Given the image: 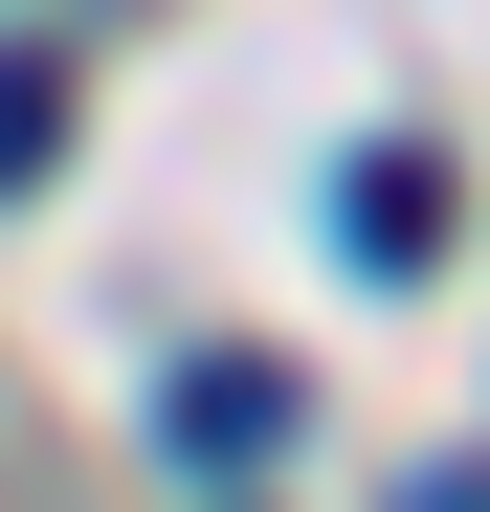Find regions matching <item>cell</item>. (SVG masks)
Returning a JSON list of instances; mask_svg holds the SVG:
<instances>
[{"mask_svg":"<svg viewBox=\"0 0 490 512\" xmlns=\"http://www.w3.org/2000/svg\"><path fill=\"white\" fill-rule=\"evenodd\" d=\"M335 268H379V290L446 268V156H424V134H357V156H335Z\"/></svg>","mask_w":490,"mask_h":512,"instance_id":"cell-1","label":"cell"},{"mask_svg":"<svg viewBox=\"0 0 490 512\" xmlns=\"http://www.w3.org/2000/svg\"><path fill=\"white\" fill-rule=\"evenodd\" d=\"M290 423H312V379H290V357H179V401H156V446H179V468H268Z\"/></svg>","mask_w":490,"mask_h":512,"instance_id":"cell-2","label":"cell"},{"mask_svg":"<svg viewBox=\"0 0 490 512\" xmlns=\"http://www.w3.org/2000/svg\"><path fill=\"white\" fill-rule=\"evenodd\" d=\"M67 156V45H0V201Z\"/></svg>","mask_w":490,"mask_h":512,"instance_id":"cell-3","label":"cell"},{"mask_svg":"<svg viewBox=\"0 0 490 512\" xmlns=\"http://www.w3.org/2000/svg\"><path fill=\"white\" fill-rule=\"evenodd\" d=\"M401 512H490V446H446V468H401Z\"/></svg>","mask_w":490,"mask_h":512,"instance_id":"cell-4","label":"cell"}]
</instances>
